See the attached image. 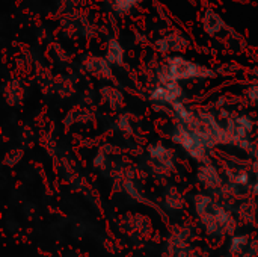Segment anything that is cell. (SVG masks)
<instances>
[{"label": "cell", "instance_id": "6da1fadb", "mask_svg": "<svg viewBox=\"0 0 258 257\" xmlns=\"http://www.w3.org/2000/svg\"><path fill=\"white\" fill-rule=\"evenodd\" d=\"M160 74H165L177 82L194 80V79H210L216 76V73L209 67L200 65L183 55H171L166 59V64L160 71Z\"/></svg>", "mask_w": 258, "mask_h": 257}, {"label": "cell", "instance_id": "7a4b0ae2", "mask_svg": "<svg viewBox=\"0 0 258 257\" xmlns=\"http://www.w3.org/2000/svg\"><path fill=\"white\" fill-rule=\"evenodd\" d=\"M172 141L175 144H178L190 158L200 161V162H209V147L187 127H184L183 124L177 123L172 135H171Z\"/></svg>", "mask_w": 258, "mask_h": 257}, {"label": "cell", "instance_id": "3957f363", "mask_svg": "<svg viewBox=\"0 0 258 257\" xmlns=\"http://www.w3.org/2000/svg\"><path fill=\"white\" fill-rule=\"evenodd\" d=\"M183 95V88L180 82L169 79L168 76H159L157 85L150 92V100L157 105L172 106L174 103L180 101Z\"/></svg>", "mask_w": 258, "mask_h": 257}, {"label": "cell", "instance_id": "277c9868", "mask_svg": "<svg viewBox=\"0 0 258 257\" xmlns=\"http://www.w3.org/2000/svg\"><path fill=\"white\" fill-rule=\"evenodd\" d=\"M224 127L227 132L228 144L239 147L245 141L251 139L249 136L254 130V120L249 115H234L227 120Z\"/></svg>", "mask_w": 258, "mask_h": 257}, {"label": "cell", "instance_id": "5b68a950", "mask_svg": "<svg viewBox=\"0 0 258 257\" xmlns=\"http://www.w3.org/2000/svg\"><path fill=\"white\" fill-rule=\"evenodd\" d=\"M201 26L204 29V32L210 36H218L227 30H230L228 24L224 21V18L215 11V9H204L203 15H201Z\"/></svg>", "mask_w": 258, "mask_h": 257}, {"label": "cell", "instance_id": "8992f818", "mask_svg": "<svg viewBox=\"0 0 258 257\" xmlns=\"http://www.w3.org/2000/svg\"><path fill=\"white\" fill-rule=\"evenodd\" d=\"M187 47V39L180 35V33H168L162 38H159L156 41V48L160 53L165 55H171V53H177V52H183Z\"/></svg>", "mask_w": 258, "mask_h": 257}, {"label": "cell", "instance_id": "52a82bcc", "mask_svg": "<svg viewBox=\"0 0 258 257\" xmlns=\"http://www.w3.org/2000/svg\"><path fill=\"white\" fill-rule=\"evenodd\" d=\"M85 70L98 79H109L112 76V64L106 59V56H89L83 62Z\"/></svg>", "mask_w": 258, "mask_h": 257}, {"label": "cell", "instance_id": "ba28073f", "mask_svg": "<svg viewBox=\"0 0 258 257\" xmlns=\"http://www.w3.org/2000/svg\"><path fill=\"white\" fill-rule=\"evenodd\" d=\"M148 155L153 162H156L160 167L172 168L174 165V153L171 148H168L162 142H153L148 145Z\"/></svg>", "mask_w": 258, "mask_h": 257}, {"label": "cell", "instance_id": "9c48e42d", "mask_svg": "<svg viewBox=\"0 0 258 257\" xmlns=\"http://www.w3.org/2000/svg\"><path fill=\"white\" fill-rule=\"evenodd\" d=\"M104 56H106V59L112 65H122L124 64V56H125V52H124L122 44L118 39H115V38L109 39V42L106 45Z\"/></svg>", "mask_w": 258, "mask_h": 257}, {"label": "cell", "instance_id": "30bf717a", "mask_svg": "<svg viewBox=\"0 0 258 257\" xmlns=\"http://www.w3.org/2000/svg\"><path fill=\"white\" fill-rule=\"evenodd\" d=\"M200 179L204 182V185H209V186L219 183V174H218L216 168L207 162L200 168Z\"/></svg>", "mask_w": 258, "mask_h": 257}, {"label": "cell", "instance_id": "8fae6325", "mask_svg": "<svg viewBox=\"0 0 258 257\" xmlns=\"http://www.w3.org/2000/svg\"><path fill=\"white\" fill-rule=\"evenodd\" d=\"M101 94H103V98H104L112 108H118V106H121L122 101H124L122 94H121L118 89L112 88V86H104V88L101 89Z\"/></svg>", "mask_w": 258, "mask_h": 257}, {"label": "cell", "instance_id": "7c38bea8", "mask_svg": "<svg viewBox=\"0 0 258 257\" xmlns=\"http://www.w3.org/2000/svg\"><path fill=\"white\" fill-rule=\"evenodd\" d=\"M141 2L142 0H112V6L116 14H127Z\"/></svg>", "mask_w": 258, "mask_h": 257}, {"label": "cell", "instance_id": "4fadbf2b", "mask_svg": "<svg viewBox=\"0 0 258 257\" xmlns=\"http://www.w3.org/2000/svg\"><path fill=\"white\" fill-rule=\"evenodd\" d=\"M116 127H118L121 132H124V133H132V132H133L132 123H130V120H128L127 115H121V117L116 120Z\"/></svg>", "mask_w": 258, "mask_h": 257}, {"label": "cell", "instance_id": "5bb4252c", "mask_svg": "<svg viewBox=\"0 0 258 257\" xmlns=\"http://www.w3.org/2000/svg\"><path fill=\"white\" fill-rule=\"evenodd\" d=\"M248 98L254 103H258V85H254L248 91Z\"/></svg>", "mask_w": 258, "mask_h": 257}]
</instances>
